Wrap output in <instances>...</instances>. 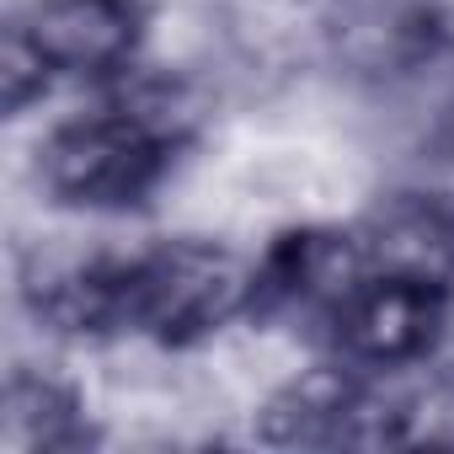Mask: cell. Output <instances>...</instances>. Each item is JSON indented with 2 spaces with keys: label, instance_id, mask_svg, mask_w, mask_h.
<instances>
[{
  "label": "cell",
  "instance_id": "cell-1",
  "mask_svg": "<svg viewBox=\"0 0 454 454\" xmlns=\"http://www.w3.org/2000/svg\"><path fill=\"white\" fill-rule=\"evenodd\" d=\"M257 305V268L214 241H166L118 262V332L192 342Z\"/></svg>",
  "mask_w": 454,
  "mask_h": 454
},
{
  "label": "cell",
  "instance_id": "cell-2",
  "mask_svg": "<svg viewBox=\"0 0 454 454\" xmlns=\"http://www.w3.org/2000/svg\"><path fill=\"white\" fill-rule=\"evenodd\" d=\"M171 150L176 139L160 123H150L129 97H118L113 107L54 129L43 139L38 171H43V187L65 203L129 208L160 182Z\"/></svg>",
  "mask_w": 454,
  "mask_h": 454
},
{
  "label": "cell",
  "instance_id": "cell-3",
  "mask_svg": "<svg viewBox=\"0 0 454 454\" xmlns=\"http://www.w3.org/2000/svg\"><path fill=\"white\" fill-rule=\"evenodd\" d=\"M443 289L438 284H411V278H380L369 273L358 294L332 316V337L342 358L369 364V369H401L417 364L438 326H443Z\"/></svg>",
  "mask_w": 454,
  "mask_h": 454
},
{
  "label": "cell",
  "instance_id": "cell-4",
  "mask_svg": "<svg viewBox=\"0 0 454 454\" xmlns=\"http://www.w3.org/2000/svg\"><path fill=\"white\" fill-rule=\"evenodd\" d=\"M17 27L49 75H113L134 59L145 12L139 0H38Z\"/></svg>",
  "mask_w": 454,
  "mask_h": 454
},
{
  "label": "cell",
  "instance_id": "cell-5",
  "mask_svg": "<svg viewBox=\"0 0 454 454\" xmlns=\"http://www.w3.org/2000/svg\"><path fill=\"white\" fill-rule=\"evenodd\" d=\"M364 278H369V257H364L358 236H342V231H294L257 268V300L273 305V310L316 316V321L332 326V316L358 294Z\"/></svg>",
  "mask_w": 454,
  "mask_h": 454
},
{
  "label": "cell",
  "instance_id": "cell-6",
  "mask_svg": "<svg viewBox=\"0 0 454 454\" xmlns=\"http://www.w3.org/2000/svg\"><path fill=\"white\" fill-rule=\"evenodd\" d=\"M358 247L369 257V273L380 278H411V284H438L449 289L454 278V214L433 198H390L385 208L369 214L358 231Z\"/></svg>",
  "mask_w": 454,
  "mask_h": 454
},
{
  "label": "cell",
  "instance_id": "cell-7",
  "mask_svg": "<svg viewBox=\"0 0 454 454\" xmlns=\"http://www.w3.org/2000/svg\"><path fill=\"white\" fill-rule=\"evenodd\" d=\"M0 438H6V449H22V454L75 449V443H86L81 401L54 374L17 369L6 380V401H0Z\"/></svg>",
  "mask_w": 454,
  "mask_h": 454
},
{
  "label": "cell",
  "instance_id": "cell-8",
  "mask_svg": "<svg viewBox=\"0 0 454 454\" xmlns=\"http://www.w3.org/2000/svg\"><path fill=\"white\" fill-rule=\"evenodd\" d=\"M332 12H337V0H247V17H241L247 54L252 59H268L273 49H284L294 38V27L300 33L305 27L310 33H326Z\"/></svg>",
  "mask_w": 454,
  "mask_h": 454
},
{
  "label": "cell",
  "instance_id": "cell-9",
  "mask_svg": "<svg viewBox=\"0 0 454 454\" xmlns=\"http://www.w3.org/2000/svg\"><path fill=\"white\" fill-rule=\"evenodd\" d=\"M43 86H49V65L33 54V43L22 38V27H12L6 49H0V97H6L12 113H22Z\"/></svg>",
  "mask_w": 454,
  "mask_h": 454
},
{
  "label": "cell",
  "instance_id": "cell-10",
  "mask_svg": "<svg viewBox=\"0 0 454 454\" xmlns=\"http://www.w3.org/2000/svg\"><path fill=\"white\" fill-rule=\"evenodd\" d=\"M438 150H443V160L454 166V107L443 113V123H438Z\"/></svg>",
  "mask_w": 454,
  "mask_h": 454
}]
</instances>
